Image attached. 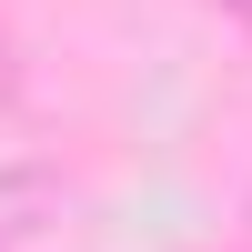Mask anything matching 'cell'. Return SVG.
<instances>
[{"label":"cell","mask_w":252,"mask_h":252,"mask_svg":"<svg viewBox=\"0 0 252 252\" xmlns=\"http://www.w3.org/2000/svg\"><path fill=\"white\" fill-rule=\"evenodd\" d=\"M242 242H252V212H242Z\"/></svg>","instance_id":"3"},{"label":"cell","mask_w":252,"mask_h":252,"mask_svg":"<svg viewBox=\"0 0 252 252\" xmlns=\"http://www.w3.org/2000/svg\"><path fill=\"white\" fill-rule=\"evenodd\" d=\"M222 10H232V20H252V0H222Z\"/></svg>","instance_id":"2"},{"label":"cell","mask_w":252,"mask_h":252,"mask_svg":"<svg viewBox=\"0 0 252 252\" xmlns=\"http://www.w3.org/2000/svg\"><path fill=\"white\" fill-rule=\"evenodd\" d=\"M40 212H51V182H40V172H0V252L31 242V232H40Z\"/></svg>","instance_id":"1"}]
</instances>
